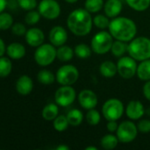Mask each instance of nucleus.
Returning a JSON list of instances; mask_svg holds the SVG:
<instances>
[{
	"instance_id": "obj_6",
	"label": "nucleus",
	"mask_w": 150,
	"mask_h": 150,
	"mask_svg": "<svg viewBox=\"0 0 150 150\" xmlns=\"http://www.w3.org/2000/svg\"><path fill=\"white\" fill-rule=\"evenodd\" d=\"M125 112V107L123 103L118 98H110L104 102L102 107V113L105 120H118Z\"/></svg>"
},
{
	"instance_id": "obj_22",
	"label": "nucleus",
	"mask_w": 150,
	"mask_h": 150,
	"mask_svg": "<svg viewBox=\"0 0 150 150\" xmlns=\"http://www.w3.org/2000/svg\"><path fill=\"white\" fill-rule=\"evenodd\" d=\"M74 54V49L69 46L62 45L57 49V58L60 62H69L72 59Z\"/></svg>"
},
{
	"instance_id": "obj_15",
	"label": "nucleus",
	"mask_w": 150,
	"mask_h": 150,
	"mask_svg": "<svg viewBox=\"0 0 150 150\" xmlns=\"http://www.w3.org/2000/svg\"><path fill=\"white\" fill-rule=\"evenodd\" d=\"M25 37H26L25 39L27 43L30 47H37L42 44H43L45 39L43 32L37 27H33L28 29L25 34Z\"/></svg>"
},
{
	"instance_id": "obj_9",
	"label": "nucleus",
	"mask_w": 150,
	"mask_h": 150,
	"mask_svg": "<svg viewBox=\"0 0 150 150\" xmlns=\"http://www.w3.org/2000/svg\"><path fill=\"white\" fill-rule=\"evenodd\" d=\"M137 63L136 60L129 56H122L119 58L117 63L118 74L124 79L133 78L137 72Z\"/></svg>"
},
{
	"instance_id": "obj_45",
	"label": "nucleus",
	"mask_w": 150,
	"mask_h": 150,
	"mask_svg": "<svg viewBox=\"0 0 150 150\" xmlns=\"http://www.w3.org/2000/svg\"><path fill=\"white\" fill-rule=\"evenodd\" d=\"M85 150H97V148L94 146H89V147H87Z\"/></svg>"
},
{
	"instance_id": "obj_30",
	"label": "nucleus",
	"mask_w": 150,
	"mask_h": 150,
	"mask_svg": "<svg viewBox=\"0 0 150 150\" xmlns=\"http://www.w3.org/2000/svg\"><path fill=\"white\" fill-rule=\"evenodd\" d=\"M69 126L70 124L65 115H57V117L53 120V127L57 132H64Z\"/></svg>"
},
{
	"instance_id": "obj_25",
	"label": "nucleus",
	"mask_w": 150,
	"mask_h": 150,
	"mask_svg": "<svg viewBox=\"0 0 150 150\" xmlns=\"http://www.w3.org/2000/svg\"><path fill=\"white\" fill-rule=\"evenodd\" d=\"M37 80L44 85L52 84L56 80V76L49 69H42L37 74Z\"/></svg>"
},
{
	"instance_id": "obj_21",
	"label": "nucleus",
	"mask_w": 150,
	"mask_h": 150,
	"mask_svg": "<svg viewBox=\"0 0 150 150\" xmlns=\"http://www.w3.org/2000/svg\"><path fill=\"white\" fill-rule=\"evenodd\" d=\"M58 112H59L58 105L54 103H50L43 107L42 112V116L45 120L51 121L57 117Z\"/></svg>"
},
{
	"instance_id": "obj_5",
	"label": "nucleus",
	"mask_w": 150,
	"mask_h": 150,
	"mask_svg": "<svg viewBox=\"0 0 150 150\" xmlns=\"http://www.w3.org/2000/svg\"><path fill=\"white\" fill-rule=\"evenodd\" d=\"M34 58L35 62L41 67H46L50 65L57 58V49L54 45L42 44L37 47Z\"/></svg>"
},
{
	"instance_id": "obj_32",
	"label": "nucleus",
	"mask_w": 150,
	"mask_h": 150,
	"mask_svg": "<svg viewBox=\"0 0 150 150\" xmlns=\"http://www.w3.org/2000/svg\"><path fill=\"white\" fill-rule=\"evenodd\" d=\"M13 25V18L11 15L8 12H1L0 13V30L4 31L11 28Z\"/></svg>"
},
{
	"instance_id": "obj_35",
	"label": "nucleus",
	"mask_w": 150,
	"mask_h": 150,
	"mask_svg": "<svg viewBox=\"0 0 150 150\" xmlns=\"http://www.w3.org/2000/svg\"><path fill=\"white\" fill-rule=\"evenodd\" d=\"M41 17L42 16H41V14H40L39 11L31 10V11H28V12L26 14L25 22L27 25H34L37 24L40 21Z\"/></svg>"
},
{
	"instance_id": "obj_28",
	"label": "nucleus",
	"mask_w": 150,
	"mask_h": 150,
	"mask_svg": "<svg viewBox=\"0 0 150 150\" xmlns=\"http://www.w3.org/2000/svg\"><path fill=\"white\" fill-rule=\"evenodd\" d=\"M130 8L136 11H144L150 6V0H126Z\"/></svg>"
},
{
	"instance_id": "obj_24",
	"label": "nucleus",
	"mask_w": 150,
	"mask_h": 150,
	"mask_svg": "<svg viewBox=\"0 0 150 150\" xmlns=\"http://www.w3.org/2000/svg\"><path fill=\"white\" fill-rule=\"evenodd\" d=\"M119 141L117 137V135L114 134H105L102 139H101V146L103 149L105 150H111L114 149L118 144Z\"/></svg>"
},
{
	"instance_id": "obj_2",
	"label": "nucleus",
	"mask_w": 150,
	"mask_h": 150,
	"mask_svg": "<svg viewBox=\"0 0 150 150\" xmlns=\"http://www.w3.org/2000/svg\"><path fill=\"white\" fill-rule=\"evenodd\" d=\"M109 32L115 40L129 42L135 38L137 25L133 20L126 17H116L110 22Z\"/></svg>"
},
{
	"instance_id": "obj_13",
	"label": "nucleus",
	"mask_w": 150,
	"mask_h": 150,
	"mask_svg": "<svg viewBox=\"0 0 150 150\" xmlns=\"http://www.w3.org/2000/svg\"><path fill=\"white\" fill-rule=\"evenodd\" d=\"M68 39V33L66 30L60 25H56L50 31L49 40L55 47H60L65 45Z\"/></svg>"
},
{
	"instance_id": "obj_37",
	"label": "nucleus",
	"mask_w": 150,
	"mask_h": 150,
	"mask_svg": "<svg viewBox=\"0 0 150 150\" xmlns=\"http://www.w3.org/2000/svg\"><path fill=\"white\" fill-rule=\"evenodd\" d=\"M26 26L22 23H15L11 26V33L17 36H22L25 35L27 33Z\"/></svg>"
},
{
	"instance_id": "obj_33",
	"label": "nucleus",
	"mask_w": 150,
	"mask_h": 150,
	"mask_svg": "<svg viewBox=\"0 0 150 150\" xmlns=\"http://www.w3.org/2000/svg\"><path fill=\"white\" fill-rule=\"evenodd\" d=\"M86 120H87L88 124H89L90 126L98 125L101 121L100 112L97 110H95V108L88 110V112L86 114Z\"/></svg>"
},
{
	"instance_id": "obj_23",
	"label": "nucleus",
	"mask_w": 150,
	"mask_h": 150,
	"mask_svg": "<svg viewBox=\"0 0 150 150\" xmlns=\"http://www.w3.org/2000/svg\"><path fill=\"white\" fill-rule=\"evenodd\" d=\"M66 117H67L70 126H72V127L80 126L84 120V115L82 112L80 111L79 109H72L71 111L68 112V113L66 114Z\"/></svg>"
},
{
	"instance_id": "obj_46",
	"label": "nucleus",
	"mask_w": 150,
	"mask_h": 150,
	"mask_svg": "<svg viewBox=\"0 0 150 150\" xmlns=\"http://www.w3.org/2000/svg\"><path fill=\"white\" fill-rule=\"evenodd\" d=\"M66 3H68V4H74V3H76L78 0H65Z\"/></svg>"
},
{
	"instance_id": "obj_27",
	"label": "nucleus",
	"mask_w": 150,
	"mask_h": 150,
	"mask_svg": "<svg viewBox=\"0 0 150 150\" xmlns=\"http://www.w3.org/2000/svg\"><path fill=\"white\" fill-rule=\"evenodd\" d=\"M12 69V63L11 58L1 56L0 57V77L8 76Z\"/></svg>"
},
{
	"instance_id": "obj_26",
	"label": "nucleus",
	"mask_w": 150,
	"mask_h": 150,
	"mask_svg": "<svg viewBox=\"0 0 150 150\" xmlns=\"http://www.w3.org/2000/svg\"><path fill=\"white\" fill-rule=\"evenodd\" d=\"M127 47H128V45L126 44V42L116 40V41H114L112 44L111 52L112 55L120 58L124 56V54L127 52Z\"/></svg>"
},
{
	"instance_id": "obj_14",
	"label": "nucleus",
	"mask_w": 150,
	"mask_h": 150,
	"mask_svg": "<svg viewBox=\"0 0 150 150\" xmlns=\"http://www.w3.org/2000/svg\"><path fill=\"white\" fill-rule=\"evenodd\" d=\"M143 104L139 100L130 101L126 107V114L131 120H138L145 114Z\"/></svg>"
},
{
	"instance_id": "obj_34",
	"label": "nucleus",
	"mask_w": 150,
	"mask_h": 150,
	"mask_svg": "<svg viewBox=\"0 0 150 150\" xmlns=\"http://www.w3.org/2000/svg\"><path fill=\"white\" fill-rule=\"evenodd\" d=\"M110 18L107 17L106 15H103V14H98L96 15L95 17H94L93 18V23L94 25L99 28V29H102V30H104L106 28L109 27L110 25Z\"/></svg>"
},
{
	"instance_id": "obj_20",
	"label": "nucleus",
	"mask_w": 150,
	"mask_h": 150,
	"mask_svg": "<svg viewBox=\"0 0 150 150\" xmlns=\"http://www.w3.org/2000/svg\"><path fill=\"white\" fill-rule=\"evenodd\" d=\"M136 75L138 78L141 81H149L150 80V59L141 61L137 67Z\"/></svg>"
},
{
	"instance_id": "obj_40",
	"label": "nucleus",
	"mask_w": 150,
	"mask_h": 150,
	"mask_svg": "<svg viewBox=\"0 0 150 150\" xmlns=\"http://www.w3.org/2000/svg\"><path fill=\"white\" fill-rule=\"evenodd\" d=\"M142 91H143V95L146 98V99L150 101V80L146 82V83L143 86Z\"/></svg>"
},
{
	"instance_id": "obj_41",
	"label": "nucleus",
	"mask_w": 150,
	"mask_h": 150,
	"mask_svg": "<svg viewBox=\"0 0 150 150\" xmlns=\"http://www.w3.org/2000/svg\"><path fill=\"white\" fill-rule=\"evenodd\" d=\"M19 6L18 1L17 0H8L7 1V7H9L10 9H16V7Z\"/></svg>"
},
{
	"instance_id": "obj_36",
	"label": "nucleus",
	"mask_w": 150,
	"mask_h": 150,
	"mask_svg": "<svg viewBox=\"0 0 150 150\" xmlns=\"http://www.w3.org/2000/svg\"><path fill=\"white\" fill-rule=\"evenodd\" d=\"M19 6L25 11L34 10L37 6V0H17Z\"/></svg>"
},
{
	"instance_id": "obj_18",
	"label": "nucleus",
	"mask_w": 150,
	"mask_h": 150,
	"mask_svg": "<svg viewBox=\"0 0 150 150\" xmlns=\"http://www.w3.org/2000/svg\"><path fill=\"white\" fill-rule=\"evenodd\" d=\"M6 54L12 60H19L25 56L26 48L21 43L12 42L6 47Z\"/></svg>"
},
{
	"instance_id": "obj_38",
	"label": "nucleus",
	"mask_w": 150,
	"mask_h": 150,
	"mask_svg": "<svg viewBox=\"0 0 150 150\" xmlns=\"http://www.w3.org/2000/svg\"><path fill=\"white\" fill-rule=\"evenodd\" d=\"M138 130L141 133L148 134L150 132V120H141L137 125Z\"/></svg>"
},
{
	"instance_id": "obj_3",
	"label": "nucleus",
	"mask_w": 150,
	"mask_h": 150,
	"mask_svg": "<svg viewBox=\"0 0 150 150\" xmlns=\"http://www.w3.org/2000/svg\"><path fill=\"white\" fill-rule=\"evenodd\" d=\"M127 52L138 62L150 59V39L144 36L135 37L129 41Z\"/></svg>"
},
{
	"instance_id": "obj_4",
	"label": "nucleus",
	"mask_w": 150,
	"mask_h": 150,
	"mask_svg": "<svg viewBox=\"0 0 150 150\" xmlns=\"http://www.w3.org/2000/svg\"><path fill=\"white\" fill-rule=\"evenodd\" d=\"M110 32L101 31L95 34L91 40V48L96 54H105L111 51L114 42Z\"/></svg>"
},
{
	"instance_id": "obj_39",
	"label": "nucleus",
	"mask_w": 150,
	"mask_h": 150,
	"mask_svg": "<svg viewBox=\"0 0 150 150\" xmlns=\"http://www.w3.org/2000/svg\"><path fill=\"white\" fill-rule=\"evenodd\" d=\"M106 127H107V129H108V131L110 133H115L118 130V124L115 120H110V121H108V123L106 125Z\"/></svg>"
},
{
	"instance_id": "obj_31",
	"label": "nucleus",
	"mask_w": 150,
	"mask_h": 150,
	"mask_svg": "<svg viewBox=\"0 0 150 150\" xmlns=\"http://www.w3.org/2000/svg\"><path fill=\"white\" fill-rule=\"evenodd\" d=\"M85 9L90 13H96L100 11L104 5L103 0H86Z\"/></svg>"
},
{
	"instance_id": "obj_17",
	"label": "nucleus",
	"mask_w": 150,
	"mask_h": 150,
	"mask_svg": "<svg viewBox=\"0 0 150 150\" xmlns=\"http://www.w3.org/2000/svg\"><path fill=\"white\" fill-rule=\"evenodd\" d=\"M123 4L120 0H107L103 5V11L107 17L114 18L122 11Z\"/></svg>"
},
{
	"instance_id": "obj_44",
	"label": "nucleus",
	"mask_w": 150,
	"mask_h": 150,
	"mask_svg": "<svg viewBox=\"0 0 150 150\" xmlns=\"http://www.w3.org/2000/svg\"><path fill=\"white\" fill-rule=\"evenodd\" d=\"M57 150H69L70 149V148L68 147V146H66V145H59V146H57Z\"/></svg>"
},
{
	"instance_id": "obj_11",
	"label": "nucleus",
	"mask_w": 150,
	"mask_h": 150,
	"mask_svg": "<svg viewBox=\"0 0 150 150\" xmlns=\"http://www.w3.org/2000/svg\"><path fill=\"white\" fill-rule=\"evenodd\" d=\"M38 11L44 18L53 20L59 17L61 7L56 0H42L38 4Z\"/></svg>"
},
{
	"instance_id": "obj_1",
	"label": "nucleus",
	"mask_w": 150,
	"mask_h": 150,
	"mask_svg": "<svg viewBox=\"0 0 150 150\" xmlns=\"http://www.w3.org/2000/svg\"><path fill=\"white\" fill-rule=\"evenodd\" d=\"M67 27L76 36L88 35L93 27L91 13L86 9L79 8L72 11L67 17Z\"/></svg>"
},
{
	"instance_id": "obj_43",
	"label": "nucleus",
	"mask_w": 150,
	"mask_h": 150,
	"mask_svg": "<svg viewBox=\"0 0 150 150\" xmlns=\"http://www.w3.org/2000/svg\"><path fill=\"white\" fill-rule=\"evenodd\" d=\"M7 7V0H0V13Z\"/></svg>"
},
{
	"instance_id": "obj_12",
	"label": "nucleus",
	"mask_w": 150,
	"mask_h": 150,
	"mask_svg": "<svg viewBox=\"0 0 150 150\" xmlns=\"http://www.w3.org/2000/svg\"><path fill=\"white\" fill-rule=\"evenodd\" d=\"M78 100L80 106L85 110H90L96 107L98 104V98L96 94L91 90H83L79 93Z\"/></svg>"
},
{
	"instance_id": "obj_29",
	"label": "nucleus",
	"mask_w": 150,
	"mask_h": 150,
	"mask_svg": "<svg viewBox=\"0 0 150 150\" xmlns=\"http://www.w3.org/2000/svg\"><path fill=\"white\" fill-rule=\"evenodd\" d=\"M92 48L90 47H88L87 44L84 43H80L79 45H77L74 48V54L77 57L80 58V59H88L91 56L92 54Z\"/></svg>"
},
{
	"instance_id": "obj_42",
	"label": "nucleus",
	"mask_w": 150,
	"mask_h": 150,
	"mask_svg": "<svg viewBox=\"0 0 150 150\" xmlns=\"http://www.w3.org/2000/svg\"><path fill=\"white\" fill-rule=\"evenodd\" d=\"M4 53H6V47H5L4 41L0 38V57L4 56Z\"/></svg>"
},
{
	"instance_id": "obj_8",
	"label": "nucleus",
	"mask_w": 150,
	"mask_h": 150,
	"mask_svg": "<svg viewBox=\"0 0 150 150\" xmlns=\"http://www.w3.org/2000/svg\"><path fill=\"white\" fill-rule=\"evenodd\" d=\"M137 126L131 120H125L118 125L117 137L121 143H130L133 142L138 134Z\"/></svg>"
},
{
	"instance_id": "obj_16",
	"label": "nucleus",
	"mask_w": 150,
	"mask_h": 150,
	"mask_svg": "<svg viewBox=\"0 0 150 150\" xmlns=\"http://www.w3.org/2000/svg\"><path fill=\"white\" fill-rule=\"evenodd\" d=\"M34 88V83L28 76H21L18 78L15 83L16 91L21 96H27L31 93Z\"/></svg>"
},
{
	"instance_id": "obj_10",
	"label": "nucleus",
	"mask_w": 150,
	"mask_h": 150,
	"mask_svg": "<svg viewBox=\"0 0 150 150\" xmlns=\"http://www.w3.org/2000/svg\"><path fill=\"white\" fill-rule=\"evenodd\" d=\"M54 99L58 106L67 107L75 101L76 91L72 85H61L56 91Z\"/></svg>"
},
{
	"instance_id": "obj_19",
	"label": "nucleus",
	"mask_w": 150,
	"mask_h": 150,
	"mask_svg": "<svg viewBox=\"0 0 150 150\" xmlns=\"http://www.w3.org/2000/svg\"><path fill=\"white\" fill-rule=\"evenodd\" d=\"M100 73L103 76L106 78H111L116 76L118 73L117 64H115L111 61H105L103 62L99 68Z\"/></svg>"
},
{
	"instance_id": "obj_7",
	"label": "nucleus",
	"mask_w": 150,
	"mask_h": 150,
	"mask_svg": "<svg viewBox=\"0 0 150 150\" xmlns=\"http://www.w3.org/2000/svg\"><path fill=\"white\" fill-rule=\"evenodd\" d=\"M80 76L78 69L71 64L60 67L56 73V81L60 85H72Z\"/></svg>"
}]
</instances>
